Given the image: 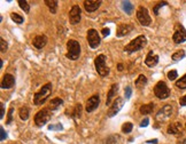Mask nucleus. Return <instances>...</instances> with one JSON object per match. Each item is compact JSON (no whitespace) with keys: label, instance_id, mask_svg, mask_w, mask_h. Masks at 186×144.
Instances as JSON below:
<instances>
[{"label":"nucleus","instance_id":"nucleus-1","mask_svg":"<svg viewBox=\"0 0 186 144\" xmlns=\"http://www.w3.org/2000/svg\"><path fill=\"white\" fill-rule=\"evenodd\" d=\"M52 90H53V86H52L51 82H48V84L43 86L40 88V90L35 94V97H34L35 105H43L45 102H46V100L51 96Z\"/></svg>","mask_w":186,"mask_h":144},{"label":"nucleus","instance_id":"nucleus-2","mask_svg":"<svg viewBox=\"0 0 186 144\" xmlns=\"http://www.w3.org/2000/svg\"><path fill=\"white\" fill-rule=\"evenodd\" d=\"M146 43H147L146 37L145 35H139V37H137L136 39H133L128 43L125 46L124 51H128V53H134V51H142V48L146 46Z\"/></svg>","mask_w":186,"mask_h":144},{"label":"nucleus","instance_id":"nucleus-3","mask_svg":"<svg viewBox=\"0 0 186 144\" xmlns=\"http://www.w3.org/2000/svg\"><path fill=\"white\" fill-rule=\"evenodd\" d=\"M94 65H96L97 72L101 77H106L109 75V68L106 65V56L104 54H100L96 57Z\"/></svg>","mask_w":186,"mask_h":144},{"label":"nucleus","instance_id":"nucleus-4","mask_svg":"<svg viewBox=\"0 0 186 144\" xmlns=\"http://www.w3.org/2000/svg\"><path fill=\"white\" fill-rule=\"evenodd\" d=\"M51 118H52V110L51 109H42L36 113L35 124L38 127H42L45 124H47Z\"/></svg>","mask_w":186,"mask_h":144},{"label":"nucleus","instance_id":"nucleus-5","mask_svg":"<svg viewBox=\"0 0 186 144\" xmlns=\"http://www.w3.org/2000/svg\"><path fill=\"white\" fill-rule=\"evenodd\" d=\"M67 48H68V53H67L66 56H67L68 59L75 61V59H77L80 57V46L78 41H76V40H74V39H70V40L67 43Z\"/></svg>","mask_w":186,"mask_h":144},{"label":"nucleus","instance_id":"nucleus-6","mask_svg":"<svg viewBox=\"0 0 186 144\" xmlns=\"http://www.w3.org/2000/svg\"><path fill=\"white\" fill-rule=\"evenodd\" d=\"M154 94L160 100H166L170 96V89L164 81H159L154 87Z\"/></svg>","mask_w":186,"mask_h":144},{"label":"nucleus","instance_id":"nucleus-7","mask_svg":"<svg viewBox=\"0 0 186 144\" xmlns=\"http://www.w3.org/2000/svg\"><path fill=\"white\" fill-rule=\"evenodd\" d=\"M137 18L139 21V23L142 24V26H148L152 23V18L150 16V13L146 7L144 6H140L138 10H137Z\"/></svg>","mask_w":186,"mask_h":144},{"label":"nucleus","instance_id":"nucleus-8","mask_svg":"<svg viewBox=\"0 0 186 144\" xmlns=\"http://www.w3.org/2000/svg\"><path fill=\"white\" fill-rule=\"evenodd\" d=\"M171 114H172V106L167 104V105H164V106H162L160 109L159 112L155 116V119L159 122H164V121H167L171 117Z\"/></svg>","mask_w":186,"mask_h":144},{"label":"nucleus","instance_id":"nucleus-9","mask_svg":"<svg viewBox=\"0 0 186 144\" xmlns=\"http://www.w3.org/2000/svg\"><path fill=\"white\" fill-rule=\"evenodd\" d=\"M172 39L176 43H183L186 41V30L182 24L175 25V33L172 35Z\"/></svg>","mask_w":186,"mask_h":144},{"label":"nucleus","instance_id":"nucleus-10","mask_svg":"<svg viewBox=\"0 0 186 144\" xmlns=\"http://www.w3.org/2000/svg\"><path fill=\"white\" fill-rule=\"evenodd\" d=\"M86 39H88V43H89L91 48L96 49V48H98V47L100 46V41H101V40H100V37H99V33H98L97 30L90 29L89 31H88V37H86Z\"/></svg>","mask_w":186,"mask_h":144},{"label":"nucleus","instance_id":"nucleus-11","mask_svg":"<svg viewBox=\"0 0 186 144\" xmlns=\"http://www.w3.org/2000/svg\"><path fill=\"white\" fill-rule=\"evenodd\" d=\"M80 17H82V10L80 7L77 5H74L72 8L70 9V13H69V21H70V24L72 25H76L80 22Z\"/></svg>","mask_w":186,"mask_h":144},{"label":"nucleus","instance_id":"nucleus-12","mask_svg":"<svg viewBox=\"0 0 186 144\" xmlns=\"http://www.w3.org/2000/svg\"><path fill=\"white\" fill-rule=\"evenodd\" d=\"M123 105H124V98L123 97H117L115 101H114V103H113V105L108 110V117L112 118V117L116 116L120 112V110L123 108Z\"/></svg>","mask_w":186,"mask_h":144},{"label":"nucleus","instance_id":"nucleus-13","mask_svg":"<svg viewBox=\"0 0 186 144\" xmlns=\"http://www.w3.org/2000/svg\"><path fill=\"white\" fill-rule=\"evenodd\" d=\"M99 104H100V97H99V95H93L86 102L85 110L88 111V112H92V111H94L96 109H98Z\"/></svg>","mask_w":186,"mask_h":144},{"label":"nucleus","instance_id":"nucleus-14","mask_svg":"<svg viewBox=\"0 0 186 144\" xmlns=\"http://www.w3.org/2000/svg\"><path fill=\"white\" fill-rule=\"evenodd\" d=\"M101 0H85L84 1V8L88 13H92V12H96L100 5H101Z\"/></svg>","mask_w":186,"mask_h":144},{"label":"nucleus","instance_id":"nucleus-15","mask_svg":"<svg viewBox=\"0 0 186 144\" xmlns=\"http://www.w3.org/2000/svg\"><path fill=\"white\" fill-rule=\"evenodd\" d=\"M14 84H15V79L12 75L6 73L2 77V80H1V88L2 89H9L14 86Z\"/></svg>","mask_w":186,"mask_h":144},{"label":"nucleus","instance_id":"nucleus-16","mask_svg":"<svg viewBox=\"0 0 186 144\" xmlns=\"http://www.w3.org/2000/svg\"><path fill=\"white\" fill-rule=\"evenodd\" d=\"M132 30H133V25H131V24H120L118 27H117L116 37L122 38L124 35H128Z\"/></svg>","mask_w":186,"mask_h":144},{"label":"nucleus","instance_id":"nucleus-17","mask_svg":"<svg viewBox=\"0 0 186 144\" xmlns=\"http://www.w3.org/2000/svg\"><path fill=\"white\" fill-rule=\"evenodd\" d=\"M158 63H159V56L155 55V54L153 53V51H151L148 54H147V56H146L145 64H146L148 68H154Z\"/></svg>","mask_w":186,"mask_h":144},{"label":"nucleus","instance_id":"nucleus-18","mask_svg":"<svg viewBox=\"0 0 186 144\" xmlns=\"http://www.w3.org/2000/svg\"><path fill=\"white\" fill-rule=\"evenodd\" d=\"M183 130V125L180 122H174V124H170L168 126V134H172V135H179Z\"/></svg>","mask_w":186,"mask_h":144},{"label":"nucleus","instance_id":"nucleus-19","mask_svg":"<svg viewBox=\"0 0 186 144\" xmlns=\"http://www.w3.org/2000/svg\"><path fill=\"white\" fill-rule=\"evenodd\" d=\"M34 46H35L36 48H38V49H42V48H44L45 46H46V43H47V37L46 35H37L35 39H34Z\"/></svg>","mask_w":186,"mask_h":144},{"label":"nucleus","instance_id":"nucleus-20","mask_svg":"<svg viewBox=\"0 0 186 144\" xmlns=\"http://www.w3.org/2000/svg\"><path fill=\"white\" fill-rule=\"evenodd\" d=\"M117 92H118V85H117V84L112 85L110 89H109V92H108V94H107V100H106V105L107 106H109V104L112 103V100H113V98L116 96Z\"/></svg>","mask_w":186,"mask_h":144},{"label":"nucleus","instance_id":"nucleus-21","mask_svg":"<svg viewBox=\"0 0 186 144\" xmlns=\"http://www.w3.org/2000/svg\"><path fill=\"white\" fill-rule=\"evenodd\" d=\"M18 116H20V118L21 120H23V121H26L29 119V116H30V110H29V108H28L27 105H24V106H22L20 111H18Z\"/></svg>","mask_w":186,"mask_h":144},{"label":"nucleus","instance_id":"nucleus-22","mask_svg":"<svg viewBox=\"0 0 186 144\" xmlns=\"http://www.w3.org/2000/svg\"><path fill=\"white\" fill-rule=\"evenodd\" d=\"M62 104H63L62 98H60V97H55V98H53L52 101L50 102V109H51L52 111L56 110V109H59V108L61 106Z\"/></svg>","mask_w":186,"mask_h":144},{"label":"nucleus","instance_id":"nucleus-23","mask_svg":"<svg viewBox=\"0 0 186 144\" xmlns=\"http://www.w3.org/2000/svg\"><path fill=\"white\" fill-rule=\"evenodd\" d=\"M154 110V103H148V104H144L140 106V113L142 114H150Z\"/></svg>","mask_w":186,"mask_h":144},{"label":"nucleus","instance_id":"nucleus-24","mask_svg":"<svg viewBox=\"0 0 186 144\" xmlns=\"http://www.w3.org/2000/svg\"><path fill=\"white\" fill-rule=\"evenodd\" d=\"M45 4H46V6L48 7L50 12H51L52 14H55V13H56V10H58V1H56V0H46Z\"/></svg>","mask_w":186,"mask_h":144},{"label":"nucleus","instance_id":"nucleus-25","mask_svg":"<svg viewBox=\"0 0 186 144\" xmlns=\"http://www.w3.org/2000/svg\"><path fill=\"white\" fill-rule=\"evenodd\" d=\"M146 84H147V78L144 76V75H140V76L138 77V79L136 80V87L138 89H142L146 86Z\"/></svg>","mask_w":186,"mask_h":144},{"label":"nucleus","instance_id":"nucleus-26","mask_svg":"<svg viewBox=\"0 0 186 144\" xmlns=\"http://www.w3.org/2000/svg\"><path fill=\"white\" fill-rule=\"evenodd\" d=\"M122 6H123V10L128 14V15H131L133 12V5L130 2V1H128V0H125V1H122Z\"/></svg>","mask_w":186,"mask_h":144},{"label":"nucleus","instance_id":"nucleus-27","mask_svg":"<svg viewBox=\"0 0 186 144\" xmlns=\"http://www.w3.org/2000/svg\"><path fill=\"white\" fill-rule=\"evenodd\" d=\"M185 57V51H175L174 54H172V56H171V59H174V61H180V59H183Z\"/></svg>","mask_w":186,"mask_h":144},{"label":"nucleus","instance_id":"nucleus-28","mask_svg":"<svg viewBox=\"0 0 186 144\" xmlns=\"http://www.w3.org/2000/svg\"><path fill=\"white\" fill-rule=\"evenodd\" d=\"M10 18H12L16 24H22V23L24 22V18L21 16V15H18V13H12V14H10Z\"/></svg>","mask_w":186,"mask_h":144},{"label":"nucleus","instance_id":"nucleus-29","mask_svg":"<svg viewBox=\"0 0 186 144\" xmlns=\"http://www.w3.org/2000/svg\"><path fill=\"white\" fill-rule=\"evenodd\" d=\"M176 87H178L179 89H185L186 88V75H184L180 79H178L177 81H176Z\"/></svg>","mask_w":186,"mask_h":144},{"label":"nucleus","instance_id":"nucleus-30","mask_svg":"<svg viewBox=\"0 0 186 144\" xmlns=\"http://www.w3.org/2000/svg\"><path fill=\"white\" fill-rule=\"evenodd\" d=\"M18 5H20L21 9L24 10L26 13H29V12H30V6H29L28 1H26V0H18Z\"/></svg>","mask_w":186,"mask_h":144},{"label":"nucleus","instance_id":"nucleus-31","mask_svg":"<svg viewBox=\"0 0 186 144\" xmlns=\"http://www.w3.org/2000/svg\"><path fill=\"white\" fill-rule=\"evenodd\" d=\"M117 141H118V137L116 135H110L108 136L105 141V144H117Z\"/></svg>","mask_w":186,"mask_h":144},{"label":"nucleus","instance_id":"nucleus-32","mask_svg":"<svg viewBox=\"0 0 186 144\" xmlns=\"http://www.w3.org/2000/svg\"><path fill=\"white\" fill-rule=\"evenodd\" d=\"M133 125L131 122H125L123 126H122V132L123 133H131L132 132Z\"/></svg>","mask_w":186,"mask_h":144},{"label":"nucleus","instance_id":"nucleus-33","mask_svg":"<svg viewBox=\"0 0 186 144\" xmlns=\"http://www.w3.org/2000/svg\"><path fill=\"white\" fill-rule=\"evenodd\" d=\"M167 76H168V79H169V80H175V79H177L178 72L176 71V70H171V71H169Z\"/></svg>","mask_w":186,"mask_h":144},{"label":"nucleus","instance_id":"nucleus-34","mask_svg":"<svg viewBox=\"0 0 186 144\" xmlns=\"http://www.w3.org/2000/svg\"><path fill=\"white\" fill-rule=\"evenodd\" d=\"M7 48H8V45H7V43L1 38V39H0V51H1V53H6Z\"/></svg>","mask_w":186,"mask_h":144},{"label":"nucleus","instance_id":"nucleus-35","mask_svg":"<svg viewBox=\"0 0 186 144\" xmlns=\"http://www.w3.org/2000/svg\"><path fill=\"white\" fill-rule=\"evenodd\" d=\"M80 113H82V105L77 104L76 108H75V111H74V117L75 118H78V117H80Z\"/></svg>","mask_w":186,"mask_h":144},{"label":"nucleus","instance_id":"nucleus-36","mask_svg":"<svg viewBox=\"0 0 186 144\" xmlns=\"http://www.w3.org/2000/svg\"><path fill=\"white\" fill-rule=\"evenodd\" d=\"M50 130H63V126L61 124H55V125H50L48 126Z\"/></svg>","mask_w":186,"mask_h":144},{"label":"nucleus","instance_id":"nucleus-37","mask_svg":"<svg viewBox=\"0 0 186 144\" xmlns=\"http://www.w3.org/2000/svg\"><path fill=\"white\" fill-rule=\"evenodd\" d=\"M166 5H168L166 1H163V2H159V4L154 7V14H155V15H159V9L162 8V7H163V6H166Z\"/></svg>","mask_w":186,"mask_h":144},{"label":"nucleus","instance_id":"nucleus-38","mask_svg":"<svg viewBox=\"0 0 186 144\" xmlns=\"http://www.w3.org/2000/svg\"><path fill=\"white\" fill-rule=\"evenodd\" d=\"M131 95H132V89H131V87H126V88H125V98L129 100V98L131 97Z\"/></svg>","mask_w":186,"mask_h":144},{"label":"nucleus","instance_id":"nucleus-39","mask_svg":"<svg viewBox=\"0 0 186 144\" xmlns=\"http://www.w3.org/2000/svg\"><path fill=\"white\" fill-rule=\"evenodd\" d=\"M0 133H1V136H0V141H5L7 138V133L5 132L4 127H0Z\"/></svg>","mask_w":186,"mask_h":144},{"label":"nucleus","instance_id":"nucleus-40","mask_svg":"<svg viewBox=\"0 0 186 144\" xmlns=\"http://www.w3.org/2000/svg\"><path fill=\"white\" fill-rule=\"evenodd\" d=\"M13 111H14L13 108H10L9 111H8V119H7V121H6V124H7V125L10 124V122H12V120H13Z\"/></svg>","mask_w":186,"mask_h":144},{"label":"nucleus","instance_id":"nucleus-41","mask_svg":"<svg viewBox=\"0 0 186 144\" xmlns=\"http://www.w3.org/2000/svg\"><path fill=\"white\" fill-rule=\"evenodd\" d=\"M148 124H150V119L145 118L142 122H140V127H147V126H148Z\"/></svg>","mask_w":186,"mask_h":144},{"label":"nucleus","instance_id":"nucleus-42","mask_svg":"<svg viewBox=\"0 0 186 144\" xmlns=\"http://www.w3.org/2000/svg\"><path fill=\"white\" fill-rule=\"evenodd\" d=\"M101 33H102V35H104V37H107V35H109V33H110V30H109L108 27H105V29H102Z\"/></svg>","mask_w":186,"mask_h":144},{"label":"nucleus","instance_id":"nucleus-43","mask_svg":"<svg viewBox=\"0 0 186 144\" xmlns=\"http://www.w3.org/2000/svg\"><path fill=\"white\" fill-rule=\"evenodd\" d=\"M4 116H5V109H4V104L1 103L0 104V119L4 118Z\"/></svg>","mask_w":186,"mask_h":144},{"label":"nucleus","instance_id":"nucleus-44","mask_svg":"<svg viewBox=\"0 0 186 144\" xmlns=\"http://www.w3.org/2000/svg\"><path fill=\"white\" fill-rule=\"evenodd\" d=\"M179 104H180L182 106H185L186 105V95L185 96H183V97H180V100H179Z\"/></svg>","mask_w":186,"mask_h":144},{"label":"nucleus","instance_id":"nucleus-45","mask_svg":"<svg viewBox=\"0 0 186 144\" xmlns=\"http://www.w3.org/2000/svg\"><path fill=\"white\" fill-rule=\"evenodd\" d=\"M146 143H148V144H158V140H156V138H154V140H150V141H147Z\"/></svg>","mask_w":186,"mask_h":144},{"label":"nucleus","instance_id":"nucleus-46","mask_svg":"<svg viewBox=\"0 0 186 144\" xmlns=\"http://www.w3.org/2000/svg\"><path fill=\"white\" fill-rule=\"evenodd\" d=\"M177 144H186V137L185 138H183V140H180V141H178Z\"/></svg>","mask_w":186,"mask_h":144},{"label":"nucleus","instance_id":"nucleus-47","mask_svg":"<svg viewBox=\"0 0 186 144\" xmlns=\"http://www.w3.org/2000/svg\"><path fill=\"white\" fill-rule=\"evenodd\" d=\"M118 71H123V65L122 64H118Z\"/></svg>","mask_w":186,"mask_h":144},{"label":"nucleus","instance_id":"nucleus-48","mask_svg":"<svg viewBox=\"0 0 186 144\" xmlns=\"http://www.w3.org/2000/svg\"><path fill=\"white\" fill-rule=\"evenodd\" d=\"M14 144H20V143H14Z\"/></svg>","mask_w":186,"mask_h":144},{"label":"nucleus","instance_id":"nucleus-49","mask_svg":"<svg viewBox=\"0 0 186 144\" xmlns=\"http://www.w3.org/2000/svg\"><path fill=\"white\" fill-rule=\"evenodd\" d=\"M185 127H186V124H185Z\"/></svg>","mask_w":186,"mask_h":144}]
</instances>
